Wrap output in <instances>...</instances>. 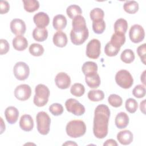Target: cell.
<instances>
[{
	"mask_svg": "<svg viewBox=\"0 0 146 146\" xmlns=\"http://www.w3.org/2000/svg\"><path fill=\"white\" fill-rule=\"evenodd\" d=\"M93 132L98 139H103L108 134L110 111L108 107L102 104L98 105L94 112Z\"/></svg>",
	"mask_w": 146,
	"mask_h": 146,
	"instance_id": "obj_1",
	"label": "cell"
},
{
	"mask_svg": "<svg viewBox=\"0 0 146 146\" xmlns=\"http://www.w3.org/2000/svg\"><path fill=\"white\" fill-rule=\"evenodd\" d=\"M72 29L70 32V39L75 45L83 44L88 38L89 33L86 20L82 15L75 17L72 22Z\"/></svg>",
	"mask_w": 146,
	"mask_h": 146,
	"instance_id": "obj_2",
	"label": "cell"
},
{
	"mask_svg": "<svg viewBox=\"0 0 146 146\" xmlns=\"http://www.w3.org/2000/svg\"><path fill=\"white\" fill-rule=\"evenodd\" d=\"M66 131L67 135L71 137H79L85 134L86 125L81 120H73L67 123Z\"/></svg>",
	"mask_w": 146,
	"mask_h": 146,
	"instance_id": "obj_3",
	"label": "cell"
},
{
	"mask_svg": "<svg viewBox=\"0 0 146 146\" xmlns=\"http://www.w3.org/2000/svg\"><path fill=\"white\" fill-rule=\"evenodd\" d=\"M35 92L33 100L35 105L38 107L45 106L48 102L50 96L48 88L43 84H39L35 87Z\"/></svg>",
	"mask_w": 146,
	"mask_h": 146,
	"instance_id": "obj_4",
	"label": "cell"
},
{
	"mask_svg": "<svg viewBox=\"0 0 146 146\" xmlns=\"http://www.w3.org/2000/svg\"><path fill=\"white\" fill-rule=\"evenodd\" d=\"M38 131L43 135H46L50 131L51 119L49 115L44 111L38 112L36 116Z\"/></svg>",
	"mask_w": 146,
	"mask_h": 146,
	"instance_id": "obj_5",
	"label": "cell"
},
{
	"mask_svg": "<svg viewBox=\"0 0 146 146\" xmlns=\"http://www.w3.org/2000/svg\"><path fill=\"white\" fill-rule=\"evenodd\" d=\"M115 81L119 86L124 89L129 88L133 83L132 76L126 70H121L116 73Z\"/></svg>",
	"mask_w": 146,
	"mask_h": 146,
	"instance_id": "obj_6",
	"label": "cell"
},
{
	"mask_svg": "<svg viewBox=\"0 0 146 146\" xmlns=\"http://www.w3.org/2000/svg\"><path fill=\"white\" fill-rule=\"evenodd\" d=\"M65 106L68 112L76 116H81L85 112L84 106L80 103L77 100L73 98L67 99L65 102Z\"/></svg>",
	"mask_w": 146,
	"mask_h": 146,
	"instance_id": "obj_7",
	"label": "cell"
},
{
	"mask_svg": "<svg viewBox=\"0 0 146 146\" xmlns=\"http://www.w3.org/2000/svg\"><path fill=\"white\" fill-rule=\"evenodd\" d=\"M13 73L15 77L19 80H25L29 76L30 68L25 62H18L16 63L13 68Z\"/></svg>",
	"mask_w": 146,
	"mask_h": 146,
	"instance_id": "obj_8",
	"label": "cell"
},
{
	"mask_svg": "<svg viewBox=\"0 0 146 146\" xmlns=\"http://www.w3.org/2000/svg\"><path fill=\"white\" fill-rule=\"evenodd\" d=\"M101 43L97 39L91 40L86 47V55L91 59H97L100 54Z\"/></svg>",
	"mask_w": 146,
	"mask_h": 146,
	"instance_id": "obj_9",
	"label": "cell"
},
{
	"mask_svg": "<svg viewBox=\"0 0 146 146\" xmlns=\"http://www.w3.org/2000/svg\"><path fill=\"white\" fill-rule=\"evenodd\" d=\"M129 36L132 42L138 43L144 39V30L141 26L135 24L131 27L129 32Z\"/></svg>",
	"mask_w": 146,
	"mask_h": 146,
	"instance_id": "obj_10",
	"label": "cell"
},
{
	"mask_svg": "<svg viewBox=\"0 0 146 146\" xmlns=\"http://www.w3.org/2000/svg\"><path fill=\"white\" fill-rule=\"evenodd\" d=\"M31 94V89L30 86L23 84L18 86L14 90L15 98L21 101H25L29 99Z\"/></svg>",
	"mask_w": 146,
	"mask_h": 146,
	"instance_id": "obj_11",
	"label": "cell"
},
{
	"mask_svg": "<svg viewBox=\"0 0 146 146\" xmlns=\"http://www.w3.org/2000/svg\"><path fill=\"white\" fill-rule=\"evenodd\" d=\"M10 26L11 32L17 36H22L23 35L26 30L25 22L18 18L13 19L10 22Z\"/></svg>",
	"mask_w": 146,
	"mask_h": 146,
	"instance_id": "obj_12",
	"label": "cell"
},
{
	"mask_svg": "<svg viewBox=\"0 0 146 146\" xmlns=\"http://www.w3.org/2000/svg\"><path fill=\"white\" fill-rule=\"evenodd\" d=\"M55 82L58 88L62 90L67 89L71 84V78L66 73L61 72L56 75Z\"/></svg>",
	"mask_w": 146,
	"mask_h": 146,
	"instance_id": "obj_13",
	"label": "cell"
},
{
	"mask_svg": "<svg viewBox=\"0 0 146 146\" xmlns=\"http://www.w3.org/2000/svg\"><path fill=\"white\" fill-rule=\"evenodd\" d=\"M33 21L37 27L45 28L49 24L50 18L46 13L39 12L34 15Z\"/></svg>",
	"mask_w": 146,
	"mask_h": 146,
	"instance_id": "obj_14",
	"label": "cell"
},
{
	"mask_svg": "<svg viewBox=\"0 0 146 146\" xmlns=\"http://www.w3.org/2000/svg\"><path fill=\"white\" fill-rule=\"evenodd\" d=\"M19 127L25 131H31L34 127V121L32 117L27 114L22 115L19 120Z\"/></svg>",
	"mask_w": 146,
	"mask_h": 146,
	"instance_id": "obj_15",
	"label": "cell"
},
{
	"mask_svg": "<svg viewBox=\"0 0 146 146\" xmlns=\"http://www.w3.org/2000/svg\"><path fill=\"white\" fill-rule=\"evenodd\" d=\"M5 115L7 122L13 124L15 123L18 119L19 111L15 107L9 106L5 110Z\"/></svg>",
	"mask_w": 146,
	"mask_h": 146,
	"instance_id": "obj_16",
	"label": "cell"
},
{
	"mask_svg": "<svg viewBox=\"0 0 146 146\" xmlns=\"http://www.w3.org/2000/svg\"><path fill=\"white\" fill-rule=\"evenodd\" d=\"M52 40L54 44L56 47H64L66 46L68 39L66 34L64 32L58 31L54 34Z\"/></svg>",
	"mask_w": 146,
	"mask_h": 146,
	"instance_id": "obj_17",
	"label": "cell"
},
{
	"mask_svg": "<svg viewBox=\"0 0 146 146\" xmlns=\"http://www.w3.org/2000/svg\"><path fill=\"white\" fill-rule=\"evenodd\" d=\"M133 134L129 130L120 131L117 135V140L123 145H128L131 144L133 141Z\"/></svg>",
	"mask_w": 146,
	"mask_h": 146,
	"instance_id": "obj_18",
	"label": "cell"
},
{
	"mask_svg": "<svg viewBox=\"0 0 146 146\" xmlns=\"http://www.w3.org/2000/svg\"><path fill=\"white\" fill-rule=\"evenodd\" d=\"M85 81L88 86L92 88H96L100 84V78L97 72L85 75Z\"/></svg>",
	"mask_w": 146,
	"mask_h": 146,
	"instance_id": "obj_19",
	"label": "cell"
},
{
	"mask_svg": "<svg viewBox=\"0 0 146 146\" xmlns=\"http://www.w3.org/2000/svg\"><path fill=\"white\" fill-rule=\"evenodd\" d=\"M116 126L119 129L125 128L129 123V117L124 112H120L117 114L115 119Z\"/></svg>",
	"mask_w": 146,
	"mask_h": 146,
	"instance_id": "obj_20",
	"label": "cell"
},
{
	"mask_svg": "<svg viewBox=\"0 0 146 146\" xmlns=\"http://www.w3.org/2000/svg\"><path fill=\"white\" fill-rule=\"evenodd\" d=\"M13 47L17 51H23L28 46V42L23 36H17L13 39Z\"/></svg>",
	"mask_w": 146,
	"mask_h": 146,
	"instance_id": "obj_21",
	"label": "cell"
},
{
	"mask_svg": "<svg viewBox=\"0 0 146 146\" xmlns=\"http://www.w3.org/2000/svg\"><path fill=\"white\" fill-rule=\"evenodd\" d=\"M52 25L55 30L60 31L64 29L67 25L66 18L63 15L58 14L54 17Z\"/></svg>",
	"mask_w": 146,
	"mask_h": 146,
	"instance_id": "obj_22",
	"label": "cell"
},
{
	"mask_svg": "<svg viewBox=\"0 0 146 146\" xmlns=\"http://www.w3.org/2000/svg\"><path fill=\"white\" fill-rule=\"evenodd\" d=\"M33 37L38 42H43L48 37V31L46 28L36 27L33 31Z\"/></svg>",
	"mask_w": 146,
	"mask_h": 146,
	"instance_id": "obj_23",
	"label": "cell"
},
{
	"mask_svg": "<svg viewBox=\"0 0 146 146\" xmlns=\"http://www.w3.org/2000/svg\"><path fill=\"white\" fill-rule=\"evenodd\" d=\"M128 29V23L123 18H119L114 23L115 33L125 34Z\"/></svg>",
	"mask_w": 146,
	"mask_h": 146,
	"instance_id": "obj_24",
	"label": "cell"
},
{
	"mask_svg": "<svg viewBox=\"0 0 146 146\" xmlns=\"http://www.w3.org/2000/svg\"><path fill=\"white\" fill-rule=\"evenodd\" d=\"M125 42V34L115 33L114 34H112L110 42L113 46L120 48L122 45L124 44Z\"/></svg>",
	"mask_w": 146,
	"mask_h": 146,
	"instance_id": "obj_25",
	"label": "cell"
},
{
	"mask_svg": "<svg viewBox=\"0 0 146 146\" xmlns=\"http://www.w3.org/2000/svg\"><path fill=\"white\" fill-rule=\"evenodd\" d=\"M82 70L85 75L90 74L96 73L98 71V65L94 62L87 61L83 64Z\"/></svg>",
	"mask_w": 146,
	"mask_h": 146,
	"instance_id": "obj_26",
	"label": "cell"
},
{
	"mask_svg": "<svg viewBox=\"0 0 146 146\" xmlns=\"http://www.w3.org/2000/svg\"><path fill=\"white\" fill-rule=\"evenodd\" d=\"M23 3L25 10L29 13L34 12L39 7V3L36 0H23Z\"/></svg>",
	"mask_w": 146,
	"mask_h": 146,
	"instance_id": "obj_27",
	"label": "cell"
},
{
	"mask_svg": "<svg viewBox=\"0 0 146 146\" xmlns=\"http://www.w3.org/2000/svg\"><path fill=\"white\" fill-rule=\"evenodd\" d=\"M124 10L129 14H135L139 10V4L135 1H127L123 5Z\"/></svg>",
	"mask_w": 146,
	"mask_h": 146,
	"instance_id": "obj_28",
	"label": "cell"
},
{
	"mask_svg": "<svg viewBox=\"0 0 146 146\" xmlns=\"http://www.w3.org/2000/svg\"><path fill=\"white\" fill-rule=\"evenodd\" d=\"M88 99L92 102H99L102 100L104 98L103 91L100 90H90L87 94Z\"/></svg>",
	"mask_w": 146,
	"mask_h": 146,
	"instance_id": "obj_29",
	"label": "cell"
},
{
	"mask_svg": "<svg viewBox=\"0 0 146 146\" xmlns=\"http://www.w3.org/2000/svg\"><path fill=\"white\" fill-rule=\"evenodd\" d=\"M66 13L68 17L73 19L75 17L80 15L82 13V11L79 6L76 5H72L67 8Z\"/></svg>",
	"mask_w": 146,
	"mask_h": 146,
	"instance_id": "obj_30",
	"label": "cell"
},
{
	"mask_svg": "<svg viewBox=\"0 0 146 146\" xmlns=\"http://www.w3.org/2000/svg\"><path fill=\"white\" fill-rule=\"evenodd\" d=\"M135 54L131 49H125L123 50L120 55L121 61L125 63H131L135 59Z\"/></svg>",
	"mask_w": 146,
	"mask_h": 146,
	"instance_id": "obj_31",
	"label": "cell"
},
{
	"mask_svg": "<svg viewBox=\"0 0 146 146\" xmlns=\"http://www.w3.org/2000/svg\"><path fill=\"white\" fill-rule=\"evenodd\" d=\"M70 92L71 94L74 96L76 97H80L84 94L85 88L82 84L76 83L71 86Z\"/></svg>",
	"mask_w": 146,
	"mask_h": 146,
	"instance_id": "obj_32",
	"label": "cell"
},
{
	"mask_svg": "<svg viewBox=\"0 0 146 146\" xmlns=\"http://www.w3.org/2000/svg\"><path fill=\"white\" fill-rule=\"evenodd\" d=\"M30 53L35 56L42 55L44 52L43 47L38 43H33L29 47Z\"/></svg>",
	"mask_w": 146,
	"mask_h": 146,
	"instance_id": "obj_33",
	"label": "cell"
},
{
	"mask_svg": "<svg viewBox=\"0 0 146 146\" xmlns=\"http://www.w3.org/2000/svg\"><path fill=\"white\" fill-rule=\"evenodd\" d=\"M90 16L92 21L102 20L104 16V13L103 10L100 8H94L90 11Z\"/></svg>",
	"mask_w": 146,
	"mask_h": 146,
	"instance_id": "obj_34",
	"label": "cell"
},
{
	"mask_svg": "<svg viewBox=\"0 0 146 146\" xmlns=\"http://www.w3.org/2000/svg\"><path fill=\"white\" fill-rule=\"evenodd\" d=\"M92 29H93V31L96 34H102L106 29L105 21L103 19L97 21H93Z\"/></svg>",
	"mask_w": 146,
	"mask_h": 146,
	"instance_id": "obj_35",
	"label": "cell"
},
{
	"mask_svg": "<svg viewBox=\"0 0 146 146\" xmlns=\"http://www.w3.org/2000/svg\"><path fill=\"white\" fill-rule=\"evenodd\" d=\"M120 49V48L113 46L109 42L105 46L104 52L108 56H114L119 53Z\"/></svg>",
	"mask_w": 146,
	"mask_h": 146,
	"instance_id": "obj_36",
	"label": "cell"
},
{
	"mask_svg": "<svg viewBox=\"0 0 146 146\" xmlns=\"http://www.w3.org/2000/svg\"><path fill=\"white\" fill-rule=\"evenodd\" d=\"M109 104L113 107H119L122 105V98L116 94H111L108 98Z\"/></svg>",
	"mask_w": 146,
	"mask_h": 146,
	"instance_id": "obj_37",
	"label": "cell"
},
{
	"mask_svg": "<svg viewBox=\"0 0 146 146\" xmlns=\"http://www.w3.org/2000/svg\"><path fill=\"white\" fill-rule=\"evenodd\" d=\"M125 107L126 110L131 113H135L138 107V104L137 101L133 98L128 99L125 104Z\"/></svg>",
	"mask_w": 146,
	"mask_h": 146,
	"instance_id": "obj_38",
	"label": "cell"
},
{
	"mask_svg": "<svg viewBox=\"0 0 146 146\" xmlns=\"http://www.w3.org/2000/svg\"><path fill=\"white\" fill-rule=\"evenodd\" d=\"M145 87L144 85L139 84L135 87L132 90V94L137 98H141L145 95Z\"/></svg>",
	"mask_w": 146,
	"mask_h": 146,
	"instance_id": "obj_39",
	"label": "cell"
},
{
	"mask_svg": "<svg viewBox=\"0 0 146 146\" xmlns=\"http://www.w3.org/2000/svg\"><path fill=\"white\" fill-rule=\"evenodd\" d=\"M50 112L54 116H59L63 112V107L59 103H53L49 107Z\"/></svg>",
	"mask_w": 146,
	"mask_h": 146,
	"instance_id": "obj_40",
	"label": "cell"
},
{
	"mask_svg": "<svg viewBox=\"0 0 146 146\" xmlns=\"http://www.w3.org/2000/svg\"><path fill=\"white\" fill-rule=\"evenodd\" d=\"M145 52H146V44L145 43H143V44L139 46L137 48V54H138L141 60L144 64H146Z\"/></svg>",
	"mask_w": 146,
	"mask_h": 146,
	"instance_id": "obj_41",
	"label": "cell"
},
{
	"mask_svg": "<svg viewBox=\"0 0 146 146\" xmlns=\"http://www.w3.org/2000/svg\"><path fill=\"white\" fill-rule=\"evenodd\" d=\"M9 44L5 39H0V54L3 55L6 54L9 50Z\"/></svg>",
	"mask_w": 146,
	"mask_h": 146,
	"instance_id": "obj_42",
	"label": "cell"
},
{
	"mask_svg": "<svg viewBox=\"0 0 146 146\" xmlns=\"http://www.w3.org/2000/svg\"><path fill=\"white\" fill-rule=\"evenodd\" d=\"M10 9V5L7 1H1L0 2V13L4 14L7 13Z\"/></svg>",
	"mask_w": 146,
	"mask_h": 146,
	"instance_id": "obj_43",
	"label": "cell"
},
{
	"mask_svg": "<svg viewBox=\"0 0 146 146\" xmlns=\"http://www.w3.org/2000/svg\"><path fill=\"white\" fill-rule=\"evenodd\" d=\"M104 146H107V145H113V146H117V143H116V141L113 140V139H108L103 144Z\"/></svg>",
	"mask_w": 146,
	"mask_h": 146,
	"instance_id": "obj_44",
	"label": "cell"
},
{
	"mask_svg": "<svg viewBox=\"0 0 146 146\" xmlns=\"http://www.w3.org/2000/svg\"><path fill=\"white\" fill-rule=\"evenodd\" d=\"M145 100H143V102H141L140 103V109L141 110V111L144 113L145 114Z\"/></svg>",
	"mask_w": 146,
	"mask_h": 146,
	"instance_id": "obj_45",
	"label": "cell"
},
{
	"mask_svg": "<svg viewBox=\"0 0 146 146\" xmlns=\"http://www.w3.org/2000/svg\"><path fill=\"white\" fill-rule=\"evenodd\" d=\"M77 145L78 144L72 141H67L64 144H63V145Z\"/></svg>",
	"mask_w": 146,
	"mask_h": 146,
	"instance_id": "obj_46",
	"label": "cell"
},
{
	"mask_svg": "<svg viewBox=\"0 0 146 146\" xmlns=\"http://www.w3.org/2000/svg\"><path fill=\"white\" fill-rule=\"evenodd\" d=\"M1 121H2V123H1V134H2V133H3V131L5 130V128L4 127H3V125H5V124H3V120H2V117H1Z\"/></svg>",
	"mask_w": 146,
	"mask_h": 146,
	"instance_id": "obj_47",
	"label": "cell"
}]
</instances>
